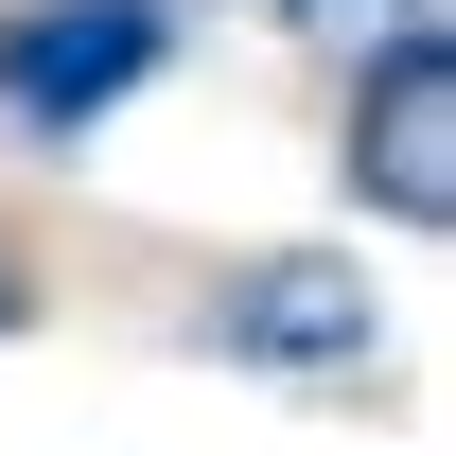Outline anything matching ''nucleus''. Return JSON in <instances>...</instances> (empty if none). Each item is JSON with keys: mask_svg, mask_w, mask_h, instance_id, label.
<instances>
[{"mask_svg": "<svg viewBox=\"0 0 456 456\" xmlns=\"http://www.w3.org/2000/svg\"><path fill=\"white\" fill-rule=\"evenodd\" d=\"M175 70V0H0V141H106L141 88Z\"/></svg>", "mask_w": 456, "mask_h": 456, "instance_id": "nucleus-1", "label": "nucleus"}, {"mask_svg": "<svg viewBox=\"0 0 456 456\" xmlns=\"http://www.w3.org/2000/svg\"><path fill=\"white\" fill-rule=\"evenodd\" d=\"M334 175L369 193V228H403V246H439V228H456V53H439V18H387V36L351 53Z\"/></svg>", "mask_w": 456, "mask_h": 456, "instance_id": "nucleus-3", "label": "nucleus"}, {"mask_svg": "<svg viewBox=\"0 0 456 456\" xmlns=\"http://www.w3.org/2000/svg\"><path fill=\"white\" fill-rule=\"evenodd\" d=\"M175 351H211V369H281V387H351L369 351H387V298L351 246H246L228 281H193Z\"/></svg>", "mask_w": 456, "mask_h": 456, "instance_id": "nucleus-2", "label": "nucleus"}, {"mask_svg": "<svg viewBox=\"0 0 456 456\" xmlns=\"http://www.w3.org/2000/svg\"><path fill=\"white\" fill-rule=\"evenodd\" d=\"M264 18H316V36H351V53H369V36H387V18H421V0H264Z\"/></svg>", "mask_w": 456, "mask_h": 456, "instance_id": "nucleus-4", "label": "nucleus"}, {"mask_svg": "<svg viewBox=\"0 0 456 456\" xmlns=\"http://www.w3.org/2000/svg\"><path fill=\"white\" fill-rule=\"evenodd\" d=\"M18 316H36V264H18V228H0V334H18Z\"/></svg>", "mask_w": 456, "mask_h": 456, "instance_id": "nucleus-5", "label": "nucleus"}]
</instances>
